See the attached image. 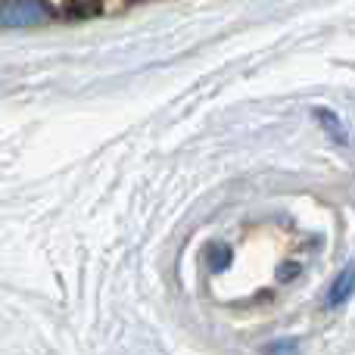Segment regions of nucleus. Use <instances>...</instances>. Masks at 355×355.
I'll return each mask as SVG.
<instances>
[{
    "label": "nucleus",
    "instance_id": "1",
    "mask_svg": "<svg viewBox=\"0 0 355 355\" xmlns=\"http://www.w3.org/2000/svg\"><path fill=\"white\" fill-rule=\"evenodd\" d=\"M53 16L44 0H0V28H31Z\"/></svg>",
    "mask_w": 355,
    "mask_h": 355
},
{
    "label": "nucleus",
    "instance_id": "2",
    "mask_svg": "<svg viewBox=\"0 0 355 355\" xmlns=\"http://www.w3.org/2000/svg\"><path fill=\"white\" fill-rule=\"evenodd\" d=\"M352 290H355V268L349 265V268L343 271V275L334 281V287H331V296H327V302L331 306H340V302H346L352 296Z\"/></svg>",
    "mask_w": 355,
    "mask_h": 355
},
{
    "label": "nucleus",
    "instance_id": "4",
    "mask_svg": "<svg viewBox=\"0 0 355 355\" xmlns=\"http://www.w3.org/2000/svg\"><path fill=\"white\" fill-rule=\"evenodd\" d=\"M293 349H296L293 343H277V346H271V349H268V355H290Z\"/></svg>",
    "mask_w": 355,
    "mask_h": 355
},
{
    "label": "nucleus",
    "instance_id": "3",
    "mask_svg": "<svg viewBox=\"0 0 355 355\" xmlns=\"http://www.w3.org/2000/svg\"><path fill=\"white\" fill-rule=\"evenodd\" d=\"M315 116H318V122L324 125L327 131H331V137H334V141H340V144H346V141H349V131H346V125L340 122V119L334 116L331 110H318V112H315Z\"/></svg>",
    "mask_w": 355,
    "mask_h": 355
}]
</instances>
